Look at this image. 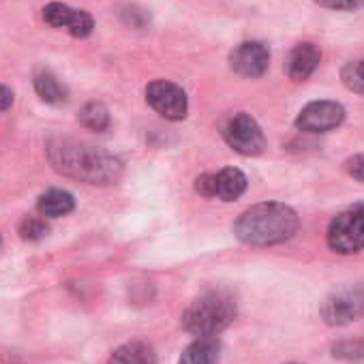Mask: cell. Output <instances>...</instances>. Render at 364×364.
Masks as SVG:
<instances>
[{
  "label": "cell",
  "mask_w": 364,
  "mask_h": 364,
  "mask_svg": "<svg viewBox=\"0 0 364 364\" xmlns=\"http://www.w3.org/2000/svg\"><path fill=\"white\" fill-rule=\"evenodd\" d=\"M48 159L58 173L92 187L116 185L124 171V165L116 154L73 139L52 141L48 146Z\"/></svg>",
  "instance_id": "cell-1"
},
{
  "label": "cell",
  "mask_w": 364,
  "mask_h": 364,
  "mask_svg": "<svg viewBox=\"0 0 364 364\" xmlns=\"http://www.w3.org/2000/svg\"><path fill=\"white\" fill-rule=\"evenodd\" d=\"M300 230L298 213L281 202H264L247 208L234 223V234L249 247H274L291 240Z\"/></svg>",
  "instance_id": "cell-2"
},
{
  "label": "cell",
  "mask_w": 364,
  "mask_h": 364,
  "mask_svg": "<svg viewBox=\"0 0 364 364\" xmlns=\"http://www.w3.org/2000/svg\"><path fill=\"white\" fill-rule=\"evenodd\" d=\"M236 319V302L228 291H208L196 298L182 313V328L196 338L217 336Z\"/></svg>",
  "instance_id": "cell-3"
},
{
  "label": "cell",
  "mask_w": 364,
  "mask_h": 364,
  "mask_svg": "<svg viewBox=\"0 0 364 364\" xmlns=\"http://www.w3.org/2000/svg\"><path fill=\"white\" fill-rule=\"evenodd\" d=\"M326 242L338 255H353L364 249V202L345 208L330 221Z\"/></svg>",
  "instance_id": "cell-4"
},
{
  "label": "cell",
  "mask_w": 364,
  "mask_h": 364,
  "mask_svg": "<svg viewBox=\"0 0 364 364\" xmlns=\"http://www.w3.org/2000/svg\"><path fill=\"white\" fill-rule=\"evenodd\" d=\"M223 137L228 146L242 156H257L266 150V137L262 127L251 114L245 112L230 118L223 129Z\"/></svg>",
  "instance_id": "cell-5"
},
{
  "label": "cell",
  "mask_w": 364,
  "mask_h": 364,
  "mask_svg": "<svg viewBox=\"0 0 364 364\" xmlns=\"http://www.w3.org/2000/svg\"><path fill=\"white\" fill-rule=\"evenodd\" d=\"M146 103L165 120H185L189 114L187 92L167 80H154L146 88Z\"/></svg>",
  "instance_id": "cell-6"
},
{
  "label": "cell",
  "mask_w": 364,
  "mask_h": 364,
  "mask_svg": "<svg viewBox=\"0 0 364 364\" xmlns=\"http://www.w3.org/2000/svg\"><path fill=\"white\" fill-rule=\"evenodd\" d=\"M364 315V289H341L330 294L321 306L319 317L328 326H347Z\"/></svg>",
  "instance_id": "cell-7"
},
{
  "label": "cell",
  "mask_w": 364,
  "mask_h": 364,
  "mask_svg": "<svg viewBox=\"0 0 364 364\" xmlns=\"http://www.w3.org/2000/svg\"><path fill=\"white\" fill-rule=\"evenodd\" d=\"M345 107L336 101H311L306 103L298 118L296 127L304 133H328L343 124Z\"/></svg>",
  "instance_id": "cell-8"
},
{
  "label": "cell",
  "mask_w": 364,
  "mask_h": 364,
  "mask_svg": "<svg viewBox=\"0 0 364 364\" xmlns=\"http://www.w3.org/2000/svg\"><path fill=\"white\" fill-rule=\"evenodd\" d=\"M43 20L52 28H65L71 37L75 39H86L92 28L95 20L88 11L84 9H73L65 3H50L43 7Z\"/></svg>",
  "instance_id": "cell-9"
},
{
  "label": "cell",
  "mask_w": 364,
  "mask_h": 364,
  "mask_svg": "<svg viewBox=\"0 0 364 364\" xmlns=\"http://www.w3.org/2000/svg\"><path fill=\"white\" fill-rule=\"evenodd\" d=\"M270 50L259 41H245L230 54V67L240 77H259L268 71Z\"/></svg>",
  "instance_id": "cell-10"
},
{
  "label": "cell",
  "mask_w": 364,
  "mask_h": 364,
  "mask_svg": "<svg viewBox=\"0 0 364 364\" xmlns=\"http://www.w3.org/2000/svg\"><path fill=\"white\" fill-rule=\"evenodd\" d=\"M321 52L313 43H300L287 58V75L291 82H306L319 67Z\"/></svg>",
  "instance_id": "cell-11"
},
{
  "label": "cell",
  "mask_w": 364,
  "mask_h": 364,
  "mask_svg": "<svg viewBox=\"0 0 364 364\" xmlns=\"http://www.w3.org/2000/svg\"><path fill=\"white\" fill-rule=\"evenodd\" d=\"M105 364H156V351L148 341L133 338L116 347Z\"/></svg>",
  "instance_id": "cell-12"
},
{
  "label": "cell",
  "mask_w": 364,
  "mask_h": 364,
  "mask_svg": "<svg viewBox=\"0 0 364 364\" xmlns=\"http://www.w3.org/2000/svg\"><path fill=\"white\" fill-rule=\"evenodd\" d=\"M247 187H249V180L245 171H240L238 167H225L217 171V198L215 200L234 202L245 196Z\"/></svg>",
  "instance_id": "cell-13"
},
{
  "label": "cell",
  "mask_w": 364,
  "mask_h": 364,
  "mask_svg": "<svg viewBox=\"0 0 364 364\" xmlns=\"http://www.w3.org/2000/svg\"><path fill=\"white\" fill-rule=\"evenodd\" d=\"M75 208V200L69 191L65 189H48L39 202H37V210L41 217L46 219H60V217H67L71 215Z\"/></svg>",
  "instance_id": "cell-14"
},
{
  "label": "cell",
  "mask_w": 364,
  "mask_h": 364,
  "mask_svg": "<svg viewBox=\"0 0 364 364\" xmlns=\"http://www.w3.org/2000/svg\"><path fill=\"white\" fill-rule=\"evenodd\" d=\"M219 351H221V345L217 336H200L182 351V355L178 358V364H217Z\"/></svg>",
  "instance_id": "cell-15"
},
{
  "label": "cell",
  "mask_w": 364,
  "mask_h": 364,
  "mask_svg": "<svg viewBox=\"0 0 364 364\" xmlns=\"http://www.w3.org/2000/svg\"><path fill=\"white\" fill-rule=\"evenodd\" d=\"M35 90L43 103L60 105L67 101V88L60 84V80L52 71H39L35 75Z\"/></svg>",
  "instance_id": "cell-16"
},
{
  "label": "cell",
  "mask_w": 364,
  "mask_h": 364,
  "mask_svg": "<svg viewBox=\"0 0 364 364\" xmlns=\"http://www.w3.org/2000/svg\"><path fill=\"white\" fill-rule=\"evenodd\" d=\"M77 120H80L86 129L97 131V133H103V131L109 127V112H107V107H105L101 101H90V103H86V105L80 109Z\"/></svg>",
  "instance_id": "cell-17"
},
{
  "label": "cell",
  "mask_w": 364,
  "mask_h": 364,
  "mask_svg": "<svg viewBox=\"0 0 364 364\" xmlns=\"http://www.w3.org/2000/svg\"><path fill=\"white\" fill-rule=\"evenodd\" d=\"M50 232L46 219L41 217H24L18 225V234L24 242H37L41 238H46Z\"/></svg>",
  "instance_id": "cell-18"
},
{
  "label": "cell",
  "mask_w": 364,
  "mask_h": 364,
  "mask_svg": "<svg viewBox=\"0 0 364 364\" xmlns=\"http://www.w3.org/2000/svg\"><path fill=\"white\" fill-rule=\"evenodd\" d=\"M341 80H343V84L351 92L364 97V60H351V63H347L343 67V71H341Z\"/></svg>",
  "instance_id": "cell-19"
},
{
  "label": "cell",
  "mask_w": 364,
  "mask_h": 364,
  "mask_svg": "<svg viewBox=\"0 0 364 364\" xmlns=\"http://www.w3.org/2000/svg\"><path fill=\"white\" fill-rule=\"evenodd\" d=\"M193 189L200 198L204 200H215L217 198V173H202L196 178Z\"/></svg>",
  "instance_id": "cell-20"
},
{
  "label": "cell",
  "mask_w": 364,
  "mask_h": 364,
  "mask_svg": "<svg viewBox=\"0 0 364 364\" xmlns=\"http://www.w3.org/2000/svg\"><path fill=\"white\" fill-rule=\"evenodd\" d=\"M334 358H345V360H360L364 358V341H345L332 347Z\"/></svg>",
  "instance_id": "cell-21"
},
{
  "label": "cell",
  "mask_w": 364,
  "mask_h": 364,
  "mask_svg": "<svg viewBox=\"0 0 364 364\" xmlns=\"http://www.w3.org/2000/svg\"><path fill=\"white\" fill-rule=\"evenodd\" d=\"M317 5L326 9H336V11H353L364 5V0H315Z\"/></svg>",
  "instance_id": "cell-22"
},
{
  "label": "cell",
  "mask_w": 364,
  "mask_h": 364,
  "mask_svg": "<svg viewBox=\"0 0 364 364\" xmlns=\"http://www.w3.org/2000/svg\"><path fill=\"white\" fill-rule=\"evenodd\" d=\"M345 169H347V173L353 180H358V182H362V185H364V154H355V156L347 159L345 161Z\"/></svg>",
  "instance_id": "cell-23"
},
{
  "label": "cell",
  "mask_w": 364,
  "mask_h": 364,
  "mask_svg": "<svg viewBox=\"0 0 364 364\" xmlns=\"http://www.w3.org/2000/svg\"><path fill=\"white\" fill-rule=\"evenodd\" d=\"M14 105V90L9 86H0V112H7Z\"/></svg>",
  "instance_id": "cell-24"
},
{
  "label": "cell",
  "mask_w": 364,
  "mask_h": 364,
  "mask_svg": "<svg viewBox=\"0 0 364 364\" xmlns=\"http://www.w3.org/2000/svg\"><path fill=\"white\" fill-rule=\"evenodd\" d=\"M291 364H298V362H291Z\"/></svg>",
  "instance_id": "cell-25"
},
{
  "label": "cell",
  "mask_w": 364,
  "mask_h": 364,
  "mask_svg": "<svg viewBox=\"0 0 364 364\" xmlns=\"http://www.w3.org/2000/svg\"><path fill=\"white\" fill-rule=\"evenodd\" d=\"M0 245H3V240H0Z\"/></svg>",
  "instance_id": "cell-26"
}]
</instances>
